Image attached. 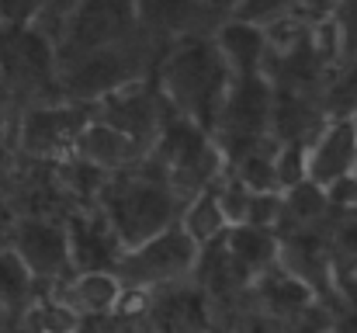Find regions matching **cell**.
Segmentation results:
<instances>
[{
	"instance_id": "21",
	"label": "cell",
	"mask_w": 357,
	"mask_h": 333,
	"mask_svg": "<svg viewBox=\"0 0 357 333\" xmlns=\"http://www.w3.org/2000/svg\"><path fill=\"white\" fill-rule=\"evenodd\" d=\"M236 184H243L250 195L278 191V184H274V149L260 146V149L239 156L236 160Z\"/></svg>"
},
{
	"instance_id": "33",
	"label": "cell",
	"mask_w": 357,
	"mask_h": 333,
	"mask_svg": "<svg viewBox=\"0 0 357 333\" xmlns=\"http://www.w3.org/2000/svg\"><path fill=\"white\" fill-rule=\"evenodd\" d=\"M7 195V167H3V160H0V198Z\"/></svg>"
},
{
	"instance_id": "1",
	"label": "cell",
	"mask_w": 357,
	"mask_h": 333,
	"mask_svg": "<svg viewBox=\"0 0 357 333\" xmlns=\"http://www.w3.org/2000/svg\"><path fill=\"white\" fill-rule=\"evenodd\" d=\"M229 87L233 73L219 56L212 35H191L163 49V59L156 66V91L174 114L212 132Z\"/></svg>"
},
{
	"instance_id": "24",
	"label": "cell",
	"mask_w": 357,
	"mask_h": 333,
	"mask_svg": "<svg viewBox=\"0 0 357 333\" xmlns=\"http://www.w3.org/2000/svg\"><path fill=\"white\" fill-rule=\"evenodd\" d=\"M291 10H298V0H239L229 17L246 21V24H253V28H260V31H264L267 24H274V21L288 17Z\"/></svg>"
},
{
	"instance_id": "15",
	"label": "cell",
	"mask_w": 357,
	"mask_h": 333,
	"mask_svg": "<svg viewBox=\"0 0 357 333\" xmlns=\"http://www.w3.org/2000/svg\"><path fill=\"white\" fill-rule=\"evenodd\" d=\"M73 153H77L87 167H94V170H121V167H128L132 160L142 156V149H139L125 132L112 128V125L101 121V118H91V121H87V128L80 132Z\"/></svg>"
},
{
	"instance_id": "13",
	"label": "cell",
	"mask_w": 357,
	"mask_h": 333,
	"mask_svg": "<svg viewBox=\"0 0 357 333\" xmlns=\"http://www.w3.org/2000/svg\"><path fill=\"white\" fill-rule=\"evenodd\" d=\"M14 253L35 278H56L70 267L66 229L45 219H28L14 229Z\"/></svg>"
},
{
	"instance_id": "29",
	"label": "cell",
	"mask_w": 357,
	"mask_h": 333,
	"mask_svg": "<svg viewBox=\"0 0 357 333\" xmlns=\"http://www.w3.org/2000/svg\"><path fill=\"white\" fill-rule=\"evenodd\" d=\"M80 0H45V7H42V17H38V28L56 42V35H59V28H63V21L73 14V7H77Z\"/></svg>"
},
{
	"instance_id": "5",
	"label": "cell",
	"mask_w": 357,
	"mask_h": 333,
	"mask_svg": "<svg viewBox=\"0 0 357 333\" xmlns=\"http://www.w3.org/2000/svg\"><path fill=\"white\" fill-rule=\"evenodd\" d=\"M153 160L163 167L160 181L177 195V191H205L212 188V177L219 170V146L212 142V135L205 128H198L195 121L174 114L163 118L160 135L153 142Z\"/></svg>"
},
{
	"instance_id": "28",
	"label": "cell",
	"mask_w": 357,
	"mask_h": 333,
	"mask_svg": "<svg viewBox=\"0 0 357 333\" xmlns=\"http://www.w3.org/2000/svg\"><path fill=\"white\" fill-rule=\"evenodd\" d=\"M45 0H0V24H38Z\"/></svg>"
},
{
	"instance_id": "12",
	"label": "cell",
	"mask_w": 357,
	"mask_h": 333,
	"mask_svg": "<svg viewBox=\"0 0 357 333\" xmlns=\"http://www.w3.org/2000/svg\"><path fill=\"white\" fill-rule=\"evenodd\" d=\"M357 160V125L354 118H330L319 125L316 139H309V181L333 184L347 177Z\"/></svg>"
},
{
	"instance_id": "32",
	"label": "cell",
	"mask_w": 357,
	"mask_h": 333,
	"mask_svg": "<svg viewBox=\"0 0 357 333\" xmlns=\"http://www.w3.org/2000/svg\"><path fill=\"white\" fill-rule=\"evenodd\" d=\"M7 128H10V118H7V101L0 98V142L7 139Z\"/></svg>"
},
{
	"instance_id": "8",
	"label": "cell",
	"mask_w": 357,
	"mask_h": 333,
	"mask_svg": "<svg viewBox=\"0 0 357 333\" xmlns=\"http://www.w3.org/2000/svg\"><path fill=\"white\" fill-rule=\"evenodd\" d=\"M91 121V105H77V101H42V105H28L21 121H17V146L28 156H63L73 153L80 132Z\"/></svg>"
},
{
	"instance_id": "6",
	"label": "cell",
	"mask_w": 357,
	"mask_h": 333,
	"mask_svg": "<svg viewBox=\"0 0 357 333\" xmlns=\"http://www.w3.org/2000/svg\"><path fill=\"white\" fill-rule=\"evenodd\" d=\"M271 105H274V87L267 77H250L233 80L222 111L212 125V142L219 146L222 156H246L271 139Z\"/></svg>"
},
{
	"instance_id": "25",
	"label": "cell",
	"mask_w": 357,
	"mask_h": 333,
	"mask_svg": "<svg viewBox=\"0 0 357 333\" xmlns=\"http://www.w3.org/2000/svg\"><path fill=\"white\" fill-rule=\"evenodd\" d=\"M264 295H267V302H271L274 309H281V313H295V309L305 306V299H309V285L298 281V278H291V274H278V278H271V281L264 285Z\"/></svg>"
},
{
	"instance_id": "2",
	"label": "cell",
	"mask_w": 357,
	"mask_h": 333,
	"mask_svg": "<svg viewBox=\"0 0 357 333\" xmlns=\"http://www.w3.org/2000/svg\"><path fill=\"white\" fill-rule=\"evenodd\" d=\"M153 49L156 45L135 31L132 38H125L119 45L87 52V56L59 66V80H56L59 98L77 101V105H101L105 98L146 80Z\"/></svg>"
},
{
	"instance_id": "9",
	"label": "cell",
	"mask_w": 357,
	"mask_h": 333,
	"mask_svg": "<svg viewBox=\"0 0 357 333\" xmlns=\"http://www.w3.org/2000/svg\"><path fill=\"white\" fill-rule=\"evenodd\" d=\"M195 260H198V243L181 225H167L153 239L132 246L125 257H119L115 267L128 285H160L191 271Z\"/></svg>"
},
{
	"instance_id": "14",
	"label": "cell",
	"mask_w": 357,
	"mask_h": 333,
	"mask_svg": "<svg viewBox=\"0 0 357 333\" xmlns=\"http://www.w3.org/2000/svg\"><path fill=\"white\" fill-rule=\"evenodd\" d=\"M212 42L219 49V56L226 59L233 80H250V77H264L267 66V38L260 28L236 21V17H222L212 31Z\"/></svg>"
},
{
	"instance_id": "22",
	"label": "cell",
	"mask_w": 357,
	"mask_h": 333,
	"mask_svg": "<svg viewBox=\"0 0 357 333\" xmlns=\"http://www.w3.org/2000/svg\"><path fill=\"white\" fill-rule=\"evenodd\" d=\"M309 177V142H281L274 149V184L288 191Z\"/></svg>"
},
{
	"instance_id": "23",
	"label": "cell",
	"mask_w": 357,
	"mask_h": 333,
	"mask_svg": "<svg viewBox=\"0 0 357 333\" xmlns=\"http://www.w3.org/2000/svg\"><path fill=\"white\" fill-rule=\"evenodd\" d=\"M28 288H31L28 267L17 260L14 250H0V306H3V309L21 306L24 295H28Z\"/></svg>"
},
{
	"instance_id": "27",
	"label": "cell",
	"mask_w": 357,
	"mask_h": 333,
	"mask_svg": "<svg viewBox=\"0 0 357 333\" xmlns=\"http://www.w3.org/2000/svg\"><path fill=\"white\" fill-rule=\"evenodd\" d=\"M77 327V316L63 306H45L28 313V330L31 333H70Z\"/></svg>"
},
{
	"instance_id": "30",
	"label": "cell",
	"mask_w": 357,
	"mask_h": 333,
	"mask_svg": "<svg viewBox=\"0 0 357 333\" xmlns=\"http://www.w3.org/2000/svg\"><path fill=\"white\" fill-rule=\"evenodd\" d=\"M202 3H205V7H208V10L219 17V21H222V17H229V14H233V7H236L239 0H202Z\"/></svg>"
},
{
	"instance_id": "18",
	"label": "cell",
	"mask_w": 357,
	"mask_h": 333,
	"mask_svg": "<svg viewBox=\"0 0 357 333\" xmlns=\"http://www.w3.org/2000/svg\"><path fill=\"white\" fill-rule=\"evenodd\" d=\"M121 299V285L112 271H84L70 285V306L87 313H108Z\"/></svg>"
},
{
	"instance_id": "16",
	"label": "cell",
	"mask_w": 357,
	"mask_h": 333,
	"mask_svg": "<svg viewBox=\"0 0 357 333\" xmlns=\"http://www.w3.org/2000/svg\"><path fill=\"white\" fill-rule=\"evenodd\" d=\"M66 239H70V264L77 260L84 271H108L112 264H119L115 246L121 243L105 219H77Z\"/></svg>"
},
{
	"instance_id": "17",
	"label": "cell",
	"mask_w": 357,
	"mask_h": 333,
	"mask_svg": "<svg viewBox=\"0 0 357 333\" xmlns=\"http://www.w3.org/2000/svg\"><path fill=\"white\" fill-rule=\"evenodd\" d=\"M274 236L264 225H233L229 232V260L236 267V274H257L274 260Z\"/></svg>"
},
{
	"instance_id": "3",
	"label": "cell",
	"mask_w": 357,
	"mask_h": 333,
	"mask_svg": "<svg viewBox=\"0 0 357 333\" xmlns=\"http://www.w3.org/2000/svg\"><path fill=\"white\" fill-rule=\"evenodd\" d=\"M56 42L38 24H0V87L3 98L28 105L59 101Z\"/></svg>"
},
{
	"instance_id": "4",
	"label": "cell",
	"mask_w": 357,
	"mask_h": 333,
	"mask_svg": "<svg viewBox=\"0 0 357 333\" xmlns=\"http://www.w3.org/2000/svg\"><path fill=\"white\" fill-rule=\"evenodd\" d=\"M177 195L160 177H121L105 191V222L121 246H139L174 225Z\"/></svg>"
},
{
	"instance_id": "7",
	"label": "cell",
	"mask_w": 357,
	"mask_h": 333,
	"mask_svg": "<svg viewBox=\"0 0 357 333\" xmlns=\"http://www.w3.org/2000/svg\"><path fill=\"white\" fill-rule=\"evenodd\" d=\"M135 31V0H80L56 35V59L66 66L87 52L119 45Z\"/></svg>"
},
{
	"instance_id": "20",
	"label": "cell",
	"mask_w": 357,
	"mask_h": 333,
	"mask_svg": "<svg viewBox=\"0 0 357 333\" xmlns=\"http://www.w3.org/2000/svg\"><path fill=\"white\" fill-rule=\"evenodd\" d=\"M326 205H330V198H326V188L323 184H316V181H302V184H295V188H288L284 195H281V216H291L295 222H312L319 219L323 212H326Z\"/></svg>"
},
{
	"instance_id": "26",
	"label": "cell",
	"mask_w": 357,
	"mask_h": 333,
	"mask_svg": "<svg viewBox=\"0 0 357 333\" xmlns=\"http://www.w3.org/2000/svg\"><path fill=\"white\" fill-rule=\"evenodd\" d=\"M215 202H219V212H222L226 225H243L246 216H250V202H253V195H250L243 184L229 181V184L215 188Z\"/></svg>"
},
{
	"instance_id": "11",
	"label": "cell",
	"mask_w": 357,
	"mask_h": 333,
	"mask_svg": "<svg viewBox=\"0 0 357 333\" xmlns=\"http://www.w3.org/2000/svg\"><path fill=\"white\" fill-rule=\"evenodd\" d=\"M160 91H146V80L125 87L119 94L105 98L101 101V121H108L112 128L125 132L142 153L153 149L156 135H160V125H163V114H160Z\"/></svg>"
},
{
	"instance_id": "31",
	"label": "cell",
	"mask_w": 357,
	"mask_h": 333,
	"mask_svg": "<svg viewBox=\"0 0 357 333\" xmlns=\"http://www.w3.org/2000/svg\"><path fill=\"white\" fill-rule=\"evenodd\" d=\"M340 246H344L347 253H357V222H351V225L340 229Z\"/></svg>"
},
{
	"instance_id": "19",
	"label": "cell",
	"mask_w": 357,
	"mask_h": 333,
	"mask_svg": "<svg viewBox=\"0 0 357 333\" xmlns=\"http://www.w3.org/2000/svg\"><path fill=\"white\" fill-rule=\"evenodd\" d=\"M181 229H184L198 246H202V243H212V239H219V236L226 232V219H222L219 202H215V188H205V191L195 195V202H191L188 212H184Z\"/></svg>"
},
{
	"instance_id": "10",
	"label": "cell",
	"mask_w": 357,
	"mask_h": 333,
	"mask_svg": "<svg viewBox=\"0 0 357 333\" xmlns=\"http://www.w3.org/2000/svg\"><path fill=\"white\" fill-rule=\"evenodd\" d=\"M219 17L202 0H135V28L153 45H174L191 35H212Z\"/></svg>"
}]
</instances>
